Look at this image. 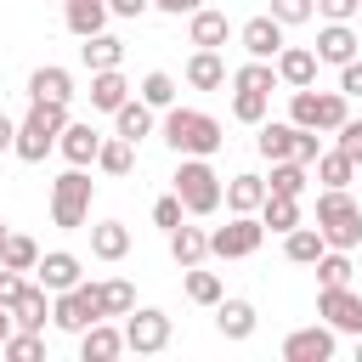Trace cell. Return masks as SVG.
<instances>
[{
  "label": "cell",
  "instance_id": "55",
  "mask_svg": "<svg viewBox=\"0 0 362 362\" xmlns=\"http://www.w3.org/2000/svg\"><path fill=\"white\" fill-rule=\"evenodd\" d=\"M17 334V317H11V305H0V345Z\"/></svg>",
  "mask_w": 362,
  "mask_h": 362
},
{
  "label": "cell",
  "instance_id": "41",
  "mask_svg": "<svg viewBox=\"0 0 362 362\" xmlns=\"http://www.w3.org/2000/svg\"><path fill=\"white\" fill-rule=\"evenodd\" d=\"M141 102H147V107H175V79H170L164 68H153V74L141 79Z\"/></svg>",
  "mask_w": 362,
  "mask_h": 362
},
{
  "label": "cell",
  "instance_id": "10",
  "mask_svg": "<svg viewBox=\"0 0 362 362\" xmlns=\"http://www.w3.org/2000/svg\"><path fill=\"white\" fill-rule=\"evenodd\" d=\"M238 40H243V51H249V57L277 62V51H283V23H277L272 11H260V17H249V23L238 28Z\"/></svg>",
  "mask_w": 362,
  "mask_h": 362
},
{
  "label": "cell",
  "instance_id": "57",
  "mask_svg": "<svg viewBox=\"0 0 362 362\" xmlns=\"http://www.w3.org/2000/svg\"><path fill=\"white\" fill-rule=\"evenodd\" d=\"M356 356H362V334H356Z\"/></svg>",
  "mask_w": 362,
  "mask_h": 362
},
{
  "label": "cell",
  "instance_id": "8",
  "mask_svg": "<svg viewBox=\"0 0 362 362\" xmlns=\"http://www.w3.org/2000/svg\"><path fill=\"white\" fill-rule=\"evenodd\" d=\"M164 345H170V317H164L158 305L130 311V322H124V351H136V356H158Z\"/></svg>",
  "mask_w": 362,
  "mask_h": 362
},
{
  "label": "cell",
  "instance_id": "23",
  "mask_svg": "<svg viewBox=\"0 0 362 362\" xmlns=\"http://www.w3.org/2000/svg\"><path fill=\"white\" fill-rule=\"evenodd\" d=\"M260 204H266V181L260 175H232L226 181V209L232 215H260Z\"/></svg>",
  "mask_w": 362,
  "mask_h": 362
},
{
  "label": "cell",
  "instance_id": "27",
  "mask_svg": "<svg viewBox=\"0 0 362 362\" xmlns=\"http://www.w3.org/2000/svg\"><path fill=\"white\" fill-rule=\"evenodd\" d=\"M170 255H175L181 272H187V266H204V255H209V232H198V226H175V232H170Z\"/></svg>",
  "mask_w": 362,
  "mask_h": 362
},
{
  "label": "cell",
  "instance_id": "2",
  "mask_svg": "<svg viewBox=\"0 0 362 362\" xmlns=\"http://www.w3.org/2000/svg\"><path fill=\"white\" fill-rule=\"evenodd\" d=\"M317 232L328 238V249H356L362 243V204L345 187H322V198H317Z\"/></svg>",
  "mask_w": 362,
  "mask_h": 362
},
{
  "label": "cell",
  "instance_id": "37",
  "mask_svg": "<svg viewBox=\"0 0 362 362\" xmlns=\"http://www.w3.org/2000/svg\"><path fill=\"white\" fill-rule=\"evenodd\" d=\"M102 288V317H130L136 311V288L124 283V277H107V283H96Z\"/></svg>",
  "mask_w": 362,
  "mask_h": 362
},
{
  "label": "cell",
  "instance_id": "50",
  "mask_svg": "<svg viewBox=\"0 0 362 362\" xmlns=\"http://www.w3.org/2000/svg\"><path fill=\"white\" fill-rule=\"evenodd\" d=\"M339 90H345V96H362V57H351V62L339 68Z\"/></svg>",
  "mask_w": 362,
  "mask_h": 362
},
{
  "label": "cell",
  "instance_id": "47",
  "mask_svg": "<svg viewBox=\"0 0 362 362\" xmlns=\"http://www.w3.org/2000/svg\"><path fill=\"white\" fill-rule=\"evenodd\" d=\"M334 136H339V141H334V147H339V153H345V158H356V164H362V119H345V124H339V130H334Z\"/></svg>",
  "mask_w": 362,
  "mask_h": 362
},
{
  "label": "cell",
  "instance_id": "49",
  "mask_svg": "<svg viewBox=\"0 0 362 362\" xmlns=\"http://www.w3.org/2000/svg\"><path fill=\"white\" fill-rule=\"evenodd\" d=\"M317 11H322L328 23H351V17L362 11V0H317Z\"/></svg>",
  "mask_w": 362,
  "mask_h": 362
},
{
  "label": "cell",
  "instance_id": "30",
  "mask_svg": "<svg viewBox=\"0 0 362 362\" xmlns=\"http://www.w3.org/2000/svg\"><path fill=\"white\" fill-rule=\"evenodd\" d=\"M113 136H124V141H141V136H153V107L136 96V102H124L119 113H113Z\"/></svg>",
  "mask_w": 362,
  "mask_h": 362
},
{
  "label": "cell",
  "instance_id": "32",
  "mask_svg": "<svg viewBox=\"0 0 362 362\" xmlns=\"http://www.w3.org/2000/svg\"><path fill=\"white\" fill-rule=\"evenodd\" d=\"M232 90H260V96H272V90H277V62L249 57V62L232 74Z\"/></svg>",
  "mask_w": 362,
  "mask_h": 362
},
{
  "label": "cell",
  "instance_id": "11",
  "mask_svg": "<svg viewBox=\"0 0 362 362\" xmlns=\"http://www.w3.org/2000/svg\"><path fill=\"white\" fill-rule=\"evenodd\" d=\"M334 356V328L317 322V328H294L283 339V362H328Z\"/></svg>",
  "mask_w": 362,
  "mask_h": 362
},
{
  "label": "cell",
  "instance_id": "38",
  "mask_svg": "<svg viewBox=\"0 0 362 362\" xmlns=\"http://www.w3.org/2000/svg\"><path fill=\"white\" fill-rule=\"evenodd\" d=\"M345 102H351L345 90H322V96H317V130H339V124L351 119V107H345Z\"/></svg>",
  "mask_w": 362,
  "mask_h": 362
},
{
  "label": "cell",
  "instance_id": "21",
  "mask_svg": "<svg viewBox=\"0 0 362 362\" xmlns=\"http://www.w3.org/2000/svg\"><path fill=\"white\" fill-rule=\"evenodd\" d=\"M119 351H124V334L107 328V322H90V328L79 334V356H85V362H113Z\"/></svg>",
  "mask_w": 362,
  "mask_h": 362
},
{
  "label": "cell",
  "instance_id": "1",
  "mask_svg": "<svg viewBox=\"0 0 362 362\" xmlns=\"http://www.w3.org/2000/svg\"><path fill=\"white\" fill-rule=\"evenodd\" d=\"M164 141L181 158H209V153H221L226 130H221V119H209L198 107H164Z\"/></svg>",
  "mask_w": 362,
  "mask_h": 362
},
{
  "label": "cell",
  "instance_id": "19",
  "mask_svg": "<svg viewBox=\"0 0 362 362\" xmlns=\"http://www.w3.org/2000/svg\"><path fill=\"white\" fill-rule=\"evenodd\" d=\"M351 57H356V34H351V23H328V28L317 34V62L345 68Z\"/></svg>",
  "mask_w": 362,
  "mask_h": 362
},
{
  "label": "cell",
  "instance_id": "3",
  "mask_svg": "<svg viewBox=\"0 0 362 362\" xmlns=\"http://www.w3.org/2000/svg\"><path fill=\"white\" fill-rule=\"evenodd\" d=\"M62 124H68V102H34L28 119L17 124V147H11V153H17L23 164H40V158L57 147Z\"/></svg>",
  "mask_w": 362,
  "mask_h": 362
},
{
  "label": "cell",
  "instance_id": "7",
  "mask_svg": "<svg viewBox=\"0 0 362 362\" xmlns=\"http://www.w3.org/2000/svg\"><path fill=\"white\" fill-rule=\"evenodd\" d=\"M260 238H266V221H255V215H232L226 226L209 232V255H221V260H243V255L260 249Z\"/></svg>",
  "mask_w": 362,
  "mask_h": 362
},
{
  "label": "cell",
  "instance_id": "43",
  "mask_svg": "<svg viewBox=\"0 0 362 362\" xmlns=\"http://www.w3.org/2000/svg\"><path fill=\"white\" fill-rule=\"evenodd\" d=\"M187 300H192V305H215V300H221V277L187 266Z\"/></svg>",
  "mask_w": 362,
  "mask_h": 362
},
{
  "label": "cell",
  "instance_id": "5",
  "mask_svg": "<svg viewBox=\"0 0 362 362\" xmlns=\"http://www.w3.org/2000/svg\"><path fill=\"white\" fill-rule=\"evenodd\" d=\"M175 198L187 204V215H215L226 198V181L209 170V158H181L175 170Z\"/></svg>",
  "mask_w": 362,
  "mask_h": 362
},
{
  "label": "cell",
  "instance_id": "35",
  "mask_svg": "<svg viewBox=\"0 0 362 362\" xmlns=\"http://www.w3.org/2000/svg\"><path fill=\"white\" fill-rule=\"evenodd\" d=\"M311 175H317L322 187H351V175H356V158H345L339 147H334V153H317Z\"/></svg>",
  "mask_w": 362,
  "mask_h": 362
},
{
  "label": "cell",
  "instance_id": "45",
  "mask_svg": "<svg viewBox=\"0 0 362 362\" xmlns=\"http://www.w3.org/2000/svg\"><path fill=\"white\" fill-rule=\"evenodd\" d=\"M272 17H277L283 28H294V23H311V17H317V0H272Z\"/></svg>",
  "mask_w": 362,
  "mask_h": 362
},
{
  "label": "cell",
  "instance_id": "20",
  "mask_svg": "<svg viewBox=\"0 0 362 362\" xmlns=\"http://www.w3.org/2000/svg\"><path fill=\"white\" fill-rule=\"evenodd\" d=\"M90 255L96 260H124L130 255V226L124 221H96L90 226Z\"/></svg>",
  "mask_w": 362,
  "mask_h": 362
},
{
  "label": "cell",
  "instance_id": "24",
  "mask_svg": "<svg viewBox=\"0 0 362 362\" xmlns=\"http://www.w3.org/2000/svg\"><path fill=\"white\" fill-rule=\"evenodd\" d=\"M322 249H328V238H322L317 226H294V232H283V255H288L294 266H317Z\"/></svg>",
  "mask_w": 362,
  "mask_h": 362
},
{
  "label": "cell",
  "instance_id": "17",
  "mask_svg": "<svg viewBox=\"0 0 362 362\" xmlns=\"http://www.w3.org/2000/svg\"><path fill=\"white\" fill-rule=\"evenodd\" d=\"M28 102H74V74L68 68H34L28 74Z\"/></svg>",
  "mask_w": 362,
  "mask_h": 362
},
{
  "label": "cell",
  "instance_id": "54",
  "mask_svg": "<svg viewBox=\"0 0 362 362\" xmlns=\"http://www.w3.org/2000/svg\"><path fill=\"white\" fill-rule=\"evenodd\" d=\"M11 147H17V124L0 113V153H11Z\"/></svg>",
  "mask_w": 362,
  "mask_h": 362
},
{
  "label": "cell",
  "instance_id": "9",
  "mask_svg": "<svg viewBox=\"0 0 362 362\" xmlns=\"http://www.w3.org/2000/svg\"><path fill=\"white\" fill-rule=\"evenodd\" d=\"M317 317L334 334H362V294H351V283H334L317 294Z\"/></svg>",
  "mask_w": 362,
  "mask_h": 362
},
{
  "label": "cell",
  "instance_id": "52",
  "mask_svg": "<svg viewBox=\"0 0 362 362\" xmlns=\"http://www.w3.org/2000/svg\"><path fill=\"white\" fill-rule=\"evenodd\" d=\"M147 6H153V0H107V11H113V17H141Z\"/></svg>",
  "mask_w": 362,
  "mask_h": 362
},
{
  "label": "cell",
  "instance_id": "13",
  "mask_svg": "<svg viewBox=\"0 0 362 362\" xmlns=\"http://www.w3.org/2000/svg\"><path fill=\"white\" fill-rule=\"evenodd\" d=\"M40 283L51 288V294H62V288H74V283H85L79 277V255H68V249H51V255H40Z\"/></svg>",
  "mask_w": 362,
  "mask_h": 362
},
{
  "label": "cell",
  "instance_id": "16",
  "mask_svg": "<svg viewBox=\"0 0 362 362\" xmlns=\"http://www.w3.org/2000/svg\"><path fill=\"white\" fill-rule=\"evenodd\" d=\"M277 79H283L288 90L311 85V79H317V51H305V45H283V51H277Z\"/></svg>",
  "mask_w": 362,
  "mask_h": 362
},
{
  "label": "cell",
  "instance_id": "34",
  "mask_svg": "<svg viewBox=\"0 0 362 362\" xmlns=\"http://www.w3.org/2000/svg\"><path fill=\"white\" fill-rule=\"evenodd\" d=\"M130 164H136V141L107 136V141H102V153H96V170H102V175H130Z\"/></svg>",
  "mask_w": 362,
  "mask_h": 362
},
{
  "label": "cell",
  "instance_id": "4",
  "mask_svg": "<svg viewBox=\"0 0 362 362\" xmlns=\"http://www.w3.org/2000/svg\"><path fill=\"white\" fill-rule=\"evenodd\" d=\"M90 198H96V181L85 175V164L62 170V175L51 181V221H57L62 232H79L85 215H90Z\"/></svg>",
  "mask_w": 362,
  "mask_h": 362
},
{
  "label": "cell",
  "instance_id": "39",
  "mask_svg": "<svg viewBox=\"0 0 362 362\" xmlns=\"http://www.w3.org/2000/svg\"><path fill=\"white\" fill-rule=\"evenodd\" d=\"M317 283H322V288L351 283V249H322V260H317Z\"/></svg>",
  "mask_w": 362,
  "mask_h": 362
},
{
  "label": "cell",
  "instance_id": "44",
  "mask_svg": "<svg viewBox=\"0 0 362 362\" xmlns=\"http://www.w3.org/2000/svg\"><path fill=\"white\" fill-rule=\"evenodd\" d=\"M288 119H294L300 130H317V90H311V85H300V90L288 96Z\"/></svg>",
  "mask_w": 362,
  "mask_h": 362
},
{
  "label": "cell",
  "instance_id": "28",
  "mask_svg": "<svg viewBox=\"0 0 362 362\" xmlns=\"http://www.w3.org/2000/svg\"><path fill=\"white\" fill-rule=\"evenodd\" d=\"M45 294H51L45 283H28V288H23V300L11 305V317H17V328H34V334L45 328V317H51V300H45Z\"/></svg>",
  "mask_w": 362,
  "mask_h": 362
},
{
  "label": "cell",
  "instance_id": "15",
  "mask_svg": "<svg viewBox=\"0 0 362 362\" xmlns=\"http://www.w3.org/2000/svg\"><path fill=\"white\" fill-rule=\"evenodd\" d=\"M226 34H232V23H226V11H209V6H198V11L187 17V40H192V45H204V51H215V45H226Z\"/></svg>",
  "mask_w": 362,
  "mask_h": 362
},
{
  "label": "cell",
  "instance_id": "51",
  "mask_svg": "<svg viewBox=\"0 0 362 362\" xmlns=\"http://www.w3.org/2000/svg\"><path fill=\"white\" fill-rule=\"evenodd\" d=\"M317 153H322V147H317V130H300V141H294V158H300V164H317Z\"/></svg>",
  "mask_w": 362,
  "mask_h": 362
},
{
  "label": "cell",
  "instance_id": "48",
  "mask_svg": "<svg viewBox=\"0 0 362 362\" xmlns=\"http://www.w3.org/2000/svg\"><path fill=\"white\" fill-rule=\"evenodd\" d=\"M23 288H28V283H23V272L0 266V305H17V300H23Z\"/></svg>",
  "mask_w": 362,
  "mask_h": 362
},
{
  "label": "cell",
  "instance_id": "36",
  "mask_svg": "<svg viewBox=\"0 0 362 362\" xmlns=\"http://www.w3.org/2000/svg\"><path fill=\"white\" fill-rule=\"evenodd\" d=\"M260 221H266L272 232H294V226H300V198L266 192V204H260Z\"/></svg>",
  "mask_w": 362,
  "mask_h": 362
},
{
  "label": "cell",
  "instance_id": "25",
  "mask_svg": "<svg viewBox=\"0 0 362 362\" xmlns=\"http://www.w3.org/2000/svg\"><path fill=\"white\" fill-rule=\"evenodd\" d=\"M215 328L226 339H249L255 334V305L249 300H215Z\"/></svg>",
  "mask_w": 362,
  "mask_h": 362
},
{
  "label": "cell",
  "instance_id": "12",
  "mask_svg": "<svg viewBox=\"0 0 362 362\" xmlns=\"http://www.w3.org/2000/svg\"><path fill=\"white\" fill-rule=\"evenodd\" d=\"M102 141H107V136H102L96 124H85V119L74 124V119H68V124H62V136H57V153H62L68 164H96Z\"/></svg>",
  "mask_w": 362,
  "mask_h": 362
},
{
  "label": "cell",
  "instance_id": "18",
  "mask_svg": "<svg viewBox=\"0 0 362 362\" xmlns=\"http://www.w3.org/2000/svg\"><path fill=\"white\" fill-rule=\"evenodd\" d=\"M130 102V79L119 74V68H102V74H90V107H102V113H119Z\"/></svg>",
  "mask_w": 362,
  "mask_h": 362
},
{
  "label": "cell",
  "instance_id": "31",
  "mask_svg": "<svg viewBox=\"0 0 362 362\" xmlns=\"http://www.w3.org/2000/svg\"><path fill=\"white\" fill-rule=\"evenodd\" d=\"M294 141H300V124H294V119H288V124L272 119V124H260V141H255V147L277 164V158H294Z\"/></svg>",
  "mask_w": 362,
  "mask_h": 362
},
{
  "label": "cell",
  "instance_id": "22",
  "mask_svg": "<svg viewBox=\"0 0 362 362\" xmlns=\"http://www.w3.org/2000/svg\"><path fill=\"white\" fill-rule=\"evenodd\" d=\"M187 85H192V90H221V85H226V62L198 45V51L187 57Z\"/></svg>",
  "mask_w": 362,
  "mask_h": 362
},
{
  "label": "cell",
  "instance_id": "53",
  "mask_svg": "<svg viewBox=\"0 0 362 362\" xmlns=\"http://www.w3.org/2000/svg\"><path fill=\"white\" fill-rule=\"evenodd\" d=\"M153 6H158V11H170V17H192L204 0H153Z\"/></svg>",
  "mask_w": 362,
  "mask_h": 362
},
{
  "label": "cell",
  "instance_id": "29",
  "mask_svg": "<svg viewBox=\"0 0 362 362\" xmlns=\"http://www.w3.org/2000/svg\"><path fill=\"white\" fill-rule=\"evenodd\" d=\"M79 57H85V68H90V74L119 68V62H124V40H113V34H90V40L79 45Z\"/></svg>",
  "mask_w": 362,
  "mask_h": 362
},
{
  "label": "cell",
  "instance_id": "40",
  "mask_svg": "<svg viewBox=\"0 0 362 362\" xmlns=\"http://www.w3.org/2000/svg\"><path fill=\"white\" fill-rule=\"evenodd\" d=\"M0 356H11V362H40V356H45V339H40L34 328H17V334L0 345Z\"/></svg>",
  "mask_w": 362,
  "mask_h": 362
},
{
  "label": "cell",
  "instance_id": "14",
  "mask_svg": "<svg viewBox=\"0 0 362 362\" xmlns=\"http://www.w3.org/2000/svg\"><path fill=\"white\" fill-rule=\"evenodd\" d=\"M107 0H62V23L79 34V40H90V34H102L107 28Z\"/></svg>",
  "mask_w": 362,
  "mask_h": 362
},
{
  "label": "cell",
  "instance_id": "42",
  "mask_svg": "<svg viewBox=\"0 0 362 362\" xmlns=\"http://www.w3.org/2000/svg\"><path fill=\"white\" fill-rule=\"evenodd\" d=\"M266 102L272 96H260V90H232V119L238 124H266Z\"/></svg>",
  "mask_w": 362,
  "mask_h": 362
},
{
  "label": "cell",
  "instance_id": "6",
  "mask_svg": "<svg viewBox=\"0 0 362 362\" xmlns=\"http://www.w3.org/2000/svg\"><path fill=\"white\" fill-rule=\"evenodd\" d=\"M51 322H57L62 334H85L90 322H102V288H96V283L62 288V294L51 300Z\"/></svg>",
  "mask_w": 362,
  "mask_h": 362
},
{
  "label": "cell",
  "instance_id": "33",
  "mask_svg": "<svg viewBox=\"0 0 362 362\" xmlns=\"http://www.w3.org/2000/svg\"><path fill=\"white\" fill-rule=\"evenodd\" d=\"M0 266H11V272H34V266H40V243H34L28 232H6V243H0Z\"/></svg>",
  "mask_w": 362,
  "mask_h": 362
},
{
  "label": "cell",
  "instance_id": "26",
  "mask_svg": "<svg viewBox=\"0 0 362 362\" xmlns=\"http://www.w3.org/2000/svg\"><path fill=\"white\" fill-rule=\"evenodd\" d=\"M305 187H311V164H300V158H277V164H272V181H266V192L300 198Z\"/></svg>",
  "mask_w": 362,
  "mask_h": 362
},
{
  "label": "cell",
  "instance_id": "56",
  "mask_svg": "<svg viewBox=\"0 0 362 362\" xmlns=\"http://www.w3.org/2000/svg\"><path fill=\"white\" fill-rule=\"evenodd\" d=\"M6 232H11V226H6V221H0V243H6Z\"/></svg>",
  "mask_w": 362,
  "mask_h": 362
},
{
  "label": "cell",
  "instance_id": "46",
  "mask_svg": "<svg viewBox=\"0 0 362 362\" xmlns=\"http://www.w3.org/2000/svg\"><path fill=\"white\" fill-rule=\"evenodd\" d=\"M181 215H187V204H181V198H175V192H170V198H158V204H153V226H164V232H175V226H181Z\"/></svg>",
  "mask_w": 362,
  "mask_h": 362
}]
</instances>
